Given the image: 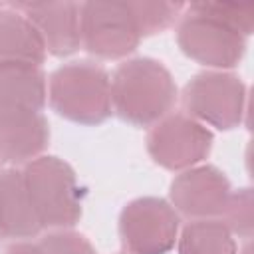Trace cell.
<instances>
[{"instance_id": "cell-1", "label": "cell", "mask_w": 254, "mask_h": 254, "mask_svg": "<svg viewBox=\"0 0 254 254\" xmlns=\"http://www.w3.org/2000/svg\"><path fill=\"white\" fill-rule=\"evenodd\" d=\"M179 87L169 67L155 58L123 60L111 73V109L133 127H153L173 113Z\"/></svg>"}, {"instance_id": "cell-2", "label": "cell", "mask_w": 254, "mask_h": 254, "mask_svg": "<svg viewBox=\"0 0 254 254\" xmlns=\"http://www.w3.org/2000/svg\"><path fill=\"white\" fill-rule=\"evenodd\" d=\"M48 105L62 119L97 127L111 115V73L97 62L73 60L48 77Z\"/></svg>"}, {"instance_id": "cell-3", "label": "cell", "mask_w": 254, "mask_h": 254, "mask_svg": "<svg viewBox=\"0 0 254 254\" xmlns=\"http://www.w3.org/2000/svg\"><path fill=\"white\" fill-rule=\"evenodd\" d=\"M42 230L73 228L83 214V189L75 169L56 155H42L22 167Z\"/></svg>"}, {"instance_id": "cell-4", "label": "cell", "mask_w": 254, "mask_h": 254, "mask_svg": "<svg viewBox=\"0 0 254 254\" xmlns=\"http://www.w3.org/2000/svg\"><path fill=\"white\" fill-rule=\"evenodd\" d=\"M179 97L183 113L208 129H236L246 115V83L232 71L206 69L194 73L185 83Z\"/></svg>"}, {"instance_id": "cell-5", "label": "cell", "mask_w": 254, "mask_h": 254, "mask_svg": "<svg viewBox=\"0 0 254 254\" xmlns=\"http://www.w3.org/2000/svg\"><path fill=\"white\" fill-rule=\"evenodd\" d=\"M175 26L179 50L189 60L208 69L230 71L246 54L244 36L206 16L194 4H185V10Z\"/></svg>"}, {"instance_id": "cell-6", "label": "cell", "mask_w": 254, "mask_h": 254, "mask_svg": "<svg viewBox=\"0 0 254 254\" xmlns=\"http://www.w3.org/2000/svg\"><path fill=\"white\" fill-rule=\"evenodd\" d=\"M117 230L127 254H169L181 232V216L167 198L139 196L121 208Z\"/></svg>"}, {"instance_id": "cell-7", "label": "cell", "mask_w": 254, "mask_h": 254, "mask_svg": "<svg viewBox=\"0 0 254 254\" xmlns=\"http://www.w3.org/2000/svg\"><path fill=\"white\" fill-rule=\"evenodd\" d=\"M214 135L192 117L173 111L153 127L145 137V149L161 169L181 173L200 165L212 151Z\"/></svg>"}, {"instance_id": "cell-8", "label": "cell", "mask_w": 254, "mask_h": 254, "mask_svg": "<svg viewBox=\"0 0 254 254\" xmlns=\"http://www.w3.org/2000/svg\"><path fill=\"white\" fill-rule=\"evenodd\" d=\"M79 34L97 60H125L143 40L127 2H79Z\"/></svg>"}, {"instance_id": "cell-9", "label": "cell", "mask_w": 254, "mask_h": 254, "mask_svg": "<svg viewBox=\"0 0 254 254\" xmlns=\"http://www.w3.org/2000/svg\"><path fill=\"white\" fill-rule=\"evenodd\" d=\"M232 192L230 179L214 165H196L175 175L169 185V202L189 220L220 218Z\"/></svg>"}, {"instance_id": "cell-10", "label": "cell", "mask_w": 254, "mask_h": 254, "mask_svg": "<svg viewBox=\"0 0 254 254\" xmlns=\"http://www.w3.org/2000/svg\"><path fill=\"white\" fill-rule=\"evenodd\" d=\"M36 28L48 56L69 58L81 48L79 2H12Z\"/></svg>"}, {"instance_id": "cell-11", "label": "cell", "mask_w": 254, "mask_h": 254, "mask_svg": "<svg viewBox=\"0 0 254 254\" xmlns=\"http://www.w3.org/2000/svg\"><path fill=\"white\" fill-rule=\"evenodd\" d=\"M48 105V75L42 65H0V125L44 113Z\"/></svg>"}, {"instance_id": "cell-12", "label": "cell", "mask_w": 254, "mask_h": 254, "mask_svg": "<svg viewBox=\"0 0 254 254\" xmlns=\"http://www.w3.org/2000/svg\"><path fill=\"white\" fill-rule=\"evenodd\" d=\"M42 232L20 167L0 169V238L32 240Z\"/></svg>"}, {"instance_id": "cell-13", "label": "cell", "mask_w": 254, "mask_h": 254, "mask_svg": "<svg viewBox=\"0 0 254 254\" xmlns=\"http://www.w3.org/2000/svg\"><path fill=\"white\" fill-rule=\"evenodd\" d=\"M50 145V123L44 113H34L0 125V165L26 167L46 155Z\"/></svg>"}, {"instance_id": "cell-14", "label": "cell", "mask_w": 254, "mask_h": 254, "mask_svg": "<svg viewBox=\"0 0 254 254\" xmlns=\"http://www.w3.org/2000/svg\"><path fill=\"white\" fill-rule=\"evenodd\" d=\"M48 52L32 22L14 6L0 8V65H44Z\"/></svg>"}, {"instance_id": "cell-15", "label": "cell", "mask_w": 254, "mask_h": 254, "mask_svg": "<svg viewBox=\"0 0 254 254\" xmlns=\"http://www.w3.org/2000/svg\"><path fill=\"white\" fill-rule=\"evenodd\" d=\"M179 254H238L236 238L218 220H189L177 238Z\"/></svg>"}, {"instance_id": "cell-16", "label": "cell", "mask_w": 254, "mask_h": 254, "mask_svg": "<svg viewBox=\"0 0 254 254\" xmlns=\"http://www.w3.org/2000/svg\"><path fill=\"white\" fill-rule=\"evenodd\" d=\"M127 6L141 38L167 32L179 22L185 10L183 2H127Z\"/></svg>"}, {"instance_id": "cell-17", "label": "cell", "mask_w": 254, "mask_h": 254, "mask_svg": "<svg viewBox=\"0 0 254 254\" xmlns=\"http://www.w3.org/2000/svg\"><path fill=\"white\" fill-rule=\"evenodd\" d=\"M230 234L242 240H252V230H254V198H252V189L242 187V189H232L224 210L218 218Z\"/></svg>"}, {"instance_id": "cell-18", "label": "cell", "mask_w": 254, "mask_h": 254, "mask_svg": "<svg viewBox=\"0 0 254 254\" xmlns=\"http://www.w3.org/2000/svg\"><path fill=\"white\" fill-rule=\"evenodd\" d=\"M200 12L238 32L246 40L254 30V2H192Z\"/></svg>"}, {"instance_id": "cell-19", "label": "cell", "mask_w": 254, "mask_h": 254, "mask_svg": "<svg viewBox=\"0 0 254 254\" xmlns=\"http://www.w3.org/2000/svg\"><path fill=\"white\" fill-rule=\"evenodd\" d=\"M36 254H97L89 238L73 228L48 230L36 240Z\"/></svg>"}, {"instance_id": "cell-20", "label": "cell", "mask_w": 254, "mask_h": 254, "mask_svg": "<svg viewBox=\"0 0 254 254\" xmlns=\"http://www.w3.org/2000/svg\"><path fill=\"white\" fill-rule=\"evenodd\" d=\"M2 254H36V242L34 240H16L10 242Z\"/></svg>"}, {"instance_id": "cell-21", "label": "cell", "mask_w": 254, "mask_h": 254, "mask_svg": "<svg viewBox=\"0 0 254 254\" xmlns=\"http://www.w3.org/2000/svg\"><path fill=\"white\" fill-rule=\"evenodd\" d=\"M238 254H252V240H244V244L238 248Z\"/></svg>"}, {"instance_id": "cell-22", "label": "cell", "mask_w": 254, "mask_h": 254, "mask_svg": "<svg viewBox=\"0 0 254 254\" xmlns=\"http://www.w3.org/2000/svg\"><path fill=\"white\" fill-rule=\"evenodd\" d=\"M0 8H2V2H0Z\"/></svg>"}, {"instance_id": "cell-23", "label": "cell", "mask_w": 254, "mask_h": 254, "mask_svg": "<svg viewBox=\"0 0 254 254\" xmlns=\"http://www.w3.org/2000/svg\"><path fill=\"white\" fill-rule=\"evenodd\" d=\"M121 254H127V252H121Z\"/></svg>"}]
</instances>
